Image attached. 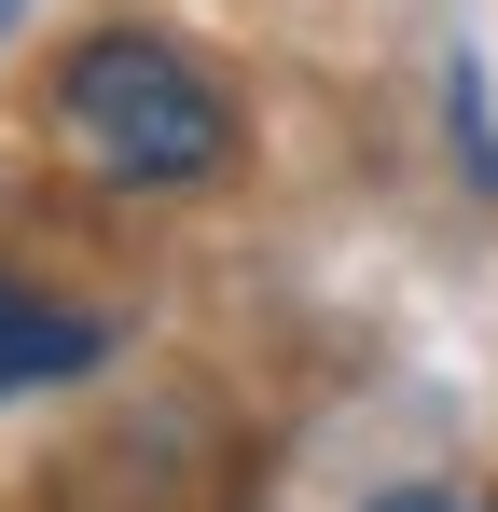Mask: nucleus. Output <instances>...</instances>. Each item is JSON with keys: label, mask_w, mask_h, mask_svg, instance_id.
<instances>
[{"label": "nucleus", "mask_w": 498, "mask_h": 512, "mask_svg": "<svg viewBox=\"0 0 498 512\" xmlns=\"http://www.w3.org/2000/svg\"><path fill=\"white\" fill-rule=\"evenodd\" d=\"M42 139L97 194H194V180H222V153H236V111L194 70V42H166V28H83L70 56H56Z\"/></svg>", "instance_id": "obj_1"}, {"label": "nucleus", "mask_w": 498, "mask_h": 512, "mask_svg": "<svg viewBox=\"0 0 498 512\" xmlns=\"http://www.w3.org/2000/svg\"><path fill=\"white\" fill-rule=\"evenodd\" d=\"M97 360H111V319H83V305H56L42 277L0 263V402H14V388H70Z\"/></svg>", "instance_id": "obj_2"}, {"label": "nucleus", "mask_w": 498, "mask_h": 512, "mask_svg": "<svg viewBox=\"0 0 498 512\" xmlns=\"http://www.w3.org/2000/svg\"><path fill=\"white\" fill-rule=\"evenodd\" d=\"M360 512H498L485 485H388V499H360Z\"/></svg>", "instance_id": "obj_3"}, {"label": "nucleus", "mask_w": 498, "mask_h": 512, "mask_svg": "<svg viewBox=\"0 0 498 512\" xmlns=\"http://www.w3.org/2000/svg\"><path fill=\"white\" fill-rule=\"evenodd\" d=\"M0 42H14V0H0Z\"/></svg>", "instance_id": "obj_4"}]
</instances>
